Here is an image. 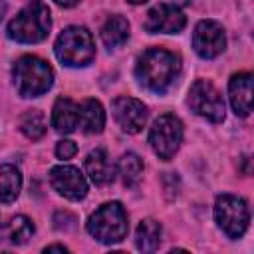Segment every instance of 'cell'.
<instances>
[{"mask_svg": "<svg viewBox=\"0 0 254 254\" xmlns=\"http://www.w3.org/2000/svg\"><path fill=\"white\" fill-rule=\"evenodd\" d=\"M181 73V60L169 50L149 48L137 58L135 75L141 85L155 93H165Z\"/></svg>", "mask_w": 254, "mask_h": 254, "instance_id": "obj_1", "label": "cell"}, {"mask_svg": "<svg viewBox=\"0 0 254 254\" xmlns=\"http://www.w3.org/2000/svg\"><path fill=\"white\" fill-rule=\"evenodd\" d=\"M50 28H52L50 8L42 0H32L8 24V36L22 44H36L50 34Z\"/></svg>", "mask_w": 254, "mask_h": 254, "instance_id": "obj_2", "label": "cell"}, {"mask_svg": "<svg viewBox=\"0 0 254 254\" xmlns=\"http://www.w3.org/2000/svg\"><path fill=\"white\" fill-rule=\"evenodd\" d=\"M12 77L16 91L22 97H38L52 87L54 69L48 62L36 56H22L12 67Z\"/></svg>", "mask_w": 254, "mask_h": 254, "instance_id": "obj_3", "label": "cell"}, {"mask_svg": "<svg viewBox=\"0 0 254 254\" xmlns=\"http://www.w3.org/2000/svg\"><path fill=\"white\" fill-rule=\"evenodd\" d=\"M54 50L58 60L69 67H83L95 58L93 38L83 26H67L58 36Z\"/></svg>", "mask_w": 254, "mask_h": 254, "instance_id": "obj_4", "label": "cell"}, {"mask_svg": "<svg viewBox=\"0 0 254 254\" xmlns=\"http://www.w3.org/2000/svg\"><path fill=\"white\" fill-rule=\"evenodd\" d=\"M127 230H129V220L121 202L101 204L89 216V222H87V232L103 244L121 242L127 236Z\"/></svg>", "mask_w": 254, "mask_h": 254, "instance_id": "obj_5", "label": "cell"}, {"mask_svg": "<svg viewBox=\"0 0 254 254\" xmlns=\"http://www.w3.org/2000/svg\"><path fill=\"white\" fill-rule=\"evenodd\" d=\"M214 218L228 238H240L250 222L248 206L234 194H220L214 202Z\"/></svg>", "mask_w": 254, "mask_h": 254, "instance_id": "obj_6", "label": "cell"}, {"mask_svg": "<svg viewBox=\"0 0 254 254\" xmlns=\"http://www.w3.org/2000/svg\"><path fill=\"white\" fill-rule=\"evenodd\" d=\"M183 141V123L175 115H161L155 119L149 131V143L155 155L163 161H171Z\"/></svg>", "mask_w": 254, "mask_h": 254, "instance_id": "obj_7", "label": "cell"}, {"mask_svg": "<svg viewBox=\"0 0 254 254\" xmlns=\"http://www.w3.org/2000/svg\"><path fill=\"white\" fill-rule=\"evenodd\" d=\"M189 107L212 121V123H220L224 119V101H222V95L218 93V89L206 81V79H196L192 85H190V91H189Z\"/></svg>", "mask_w": 254, "mask_h": 254, "instance_id": "obj_8", "label": "cell"}, {"mask_svg": "<svg viewBox=\"0 0 254 254\" xmlns=\"http://www.w3.org/2000/svg\"><path fill=\"white\" fill-rule=\"evenodd\" d=\"M192 48L204 60L216 58L226 48L224 28L214 20H200L192 34Z\"/></svg>", "mask_w": 254, "mask_h": 254, "instance_id": "obj_9", "label": "cell"}, {"mask_svg": "<svg viewBox=\"0 0 254 254\" xmlns=\"http://www.w3.org/2000/svg\"><path fill=\"white\" fill-rule=\"evenodd\" d=\"M187 26V18L175 4H157L153 6L143 22V28L149 34H179Z\"/></svg>", "mask_w": 254, "mask_h": 254, "instance_id": "obj_10", "label": "cell"}, {"mask_svg": "<svg viewBox=\"0 0 254 254\" xmlns=\"http://www.w3.org/2000/svg\"><path fill=\"white\" fill-rule=\"evenodd\" d=\"M111 111H113L115 121L119 123V127L125 133L135 135L145 127L147 107L143 105V101H139L135 97H127V95L115 97L111 103Z\"/></svg>", "mask_w": 254, "mask_h": 254, "instance_id": "obj_11", "label": "cell"}, {"mask_svg": "<svg viewBox=\"0 0 254 254\" xmlns=\"http://www.w3.org/2000/svg\"><path fill=\"white\" fill-rule=\"evenodd\" d=\"M50 185L69 200H81L87 194V181L79 169L71 165H58L50 171Z\"/></svg>", "mask_w": 254, "mask_h": 254, "instance_id": "obj_12", "label": "cell"}, {"mask_svg": "<svg viewBox=\"0 0 254 254\" xmlns=\"http://www.w3.org/2000/svg\"><path fill=\"white\" fill-rule=\"evenodd\" d=\"M228 93L234 113L248 117L252 111V73H234L228 83Z\"/></svg>", "mask_w": 254, "mask_h": 254, "instance_id": "obj_13", "label": "cell"}, {"mask_svg": "<svg viewBox=\"0 0 254 254\" xmlns=\"http://www.w3.org/2000/svg\"><path fill=\"white\" fill-rule=\"evenodd\" d=\"M85 173L89 181L97 187H105L115 179V167L103 149H93L85 157Z\"/></svg>", "mask_w": 254, "mask_h": 254, "instance_id": "obj_14", "label": "cell"}, {"mask_svg": "<svg viewBox=\"0 0 254 254\" xmlns=\"http://www.w3.org/2000/svg\"><path fill=\"white\" fill-rule=\"evenodd\" d=\"M52 125L60 133H71L79 125V105L67 97H60L54 103Z\"/></svg>", "mask_w": 254, "mask_h": 254, "instance_id": "obj_15", "label": "cell"}, {"mask_svg": "<svg viewBox=\"0 0 254 254\" xmlns=\"http://www.w3.org/2000/svg\"><path fill=\"white\" fill-rule=\"evenodd\" d=\"M79 125L83 133L95 135L105 127V111L97 99H85L79 107Z\"/></svg>", "mask_w": 254, "mask_h": 254, "instance_id": "obj_16", "label": "cell"}, {"mask_svg": "<svg viewBox=\"0 0 254 254\" xmlns=\"http://www.w3.org/2000/svg\"><path fill=\"white\" fill-rule=\"evenodd\" d=\"M129 38V22L115 14V16H109L101 28V40L107 48H117L121 46L125 40Z\"/></svg>", "mask_w": 254, "mask_h": 254, "instance_id": "obj_17", "label": "cell"}, {"mask_svg": "<svg viewBox=\"0 0 254 254\" xmlns=\"http://www.w3.org/2000/svg\"><path fill=\"white\" fill-rule=\"evenodd\" d=\"M135 244L141 252H155L161 244V224L153 218H145L137 226Z\"/></svg>", "mask_w": 254, "mask_h": 254, "instance_id": "obj_18", "label": "cell"}, {"mask_svg": "<svg viewBox=\"0 0 254 254\" xmlns=\"http://www.w3.org/2000/svg\"><path fill=\"white\" fill-rule=\"evenodd\" d=\"M22 175L14 165H0V202H12L20 194Z\"/></svg>", "mask_w": 254, "mask_h": 254, "instance_id": "obj_19", "label": "cell"}, {"mask_svg": "<svg viewBox=\"0 0 254 254\" xmlns=\"http://www.w3.org/2000/svg\"><path fill=\"white\" fill-rule=\"evenodd\" d=\"M117 169H119L123 185L125 187H135L141 181V175H143V161L135 153H125V155H121Z\"/></svg>", "mask_w": 254, "mask_h": 254, "instance_id": "obj_20", "label": "cell"}, {"mask_svg": "<svg viewBox=\"0 0 254 254\" xmlns=\"http://www.w3.org/2000/svg\"><path fill=\"white\" fill-rule=\"evenodd\" d=\"M20 131L28 139H40L46 133V119L38 109H30L20 117Z\"/></svg>", "mask_w": 254, "mask_h": 254, "instance_id": "obj_21", "label": "cell"}, {"mask_svg": "<svg viewBox=\"0 0 254 254\" xmlns=\"http://www.w3.org/2000/svg\"><path fill=\"white\" fill-rule=\"evenodd\" d=\"M34 234V224L28 216H14L8 224V236L14 244H26Z\"/></svg>", "mask_w": 254, "mask_h": 254, "instance_id": "obj_22", "label": "cell"}, {"mask_svg": "<svg viewBox=\"0 0 254 254\" xmlns=\"http://www.w3.org/2000/svg\"><path fill=\"white\" fill-rule=\"evenodd\" d=\"M77 153V145L73 143V141H69V139H62L58 145H56V155H58V159H71L73 155Z\"/></svg>", "mask_w": 254, "mask_h": 254, "instance_id": "obj_23", "label": "cell"}, {"mask_svg": "<svg viewBox=\"0 0 254 254\" xmlns=\"http://www.w3.org/2000/svg\"><path fill=\"white\" fill-rule=\"evenodd\" d=\"M54 226L58 228V230H71V228H75V216L73 214H69V212H58L56 216H54Z\"/></svg>", "mask_w": 254, "mask_h": 254, "instance_id": "obj_24", "label": "cell"}, {"mask_svg": "<svg viewBox=\"0 0 254 254\" xmlns=\"http://www.w3.org/2000/svg\"><path fill=\"white\" fill-rule=\"evenodd\" d=\"M44 252H67V248L62 244H52V246H46Z\"/></svg>", "mask_w": 254, "mask_h": 254, "instance_id": "obj_25", "label": "cell"}, {"mask_svg": "<svg viewBox=\"0 0 254 254\" xmlns=\"http://www.w3.org/2000/svg\"><path fill=\"white\" fill-rule=\"evenodd\" d=\"M58 6H62V8H71V6H75L79 0H54Z\"/></svg>", "mask_w": 254, "mask_h": 254, "instance_id": "obj_26", "label": "cell"}, {"mask_svg": "<svg viewBox=\"0 0 254 254\" xmlns=\"http://www.w3.org/2000/svg\"><path fill=\"white\" fill-rule=\"evenodd\" d=\"M173 4H175V6H189L190 0H173Z\"/></svg>", "mask_w": 254, "mask_h": 254, "instance_id": "obj_27", "label": "cell"}, {"mask_svg": "<svg viewBox=\"0 0 254 254\" xmlns=\"http://www.w3.org/2000/svg\"><path fill=\"white\" fill-rule=\"evenodd\" d=\"M4 12H6V4L0 2V20H2V14H4Z\"/></svg>", "mask_w": 254, "mask_h": 254, "instance_id": "obj_28", "label": "cell"}, {"mask_svg": "<svg viewBox=\"0 0 254 254\" xmlns=\"http://www.w3.org/2000/svg\"><path fill=\"white\" fill-rule=\"evenodd\" d=\"M127 2H131V4H143L145 0H127Z\"/></svg>", "mask_w": 254, "mask_h": 254, "instance_id": "obj_29", "label": "cell"}]
</instances>
